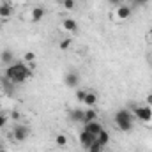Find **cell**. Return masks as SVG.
<instances>
[{
	"label": "cell",
	"mask_w": 152,
	"mask_h": 152,
	"mask_svg": "<svg viewBox=\"0 0 152 152\" xmlns=\"http://www.w3.org/2000/svg\"><path fill=\"white\" fill-rule=\"evenodd\" d=\"M133 108V115L134 118H138L140 122H151L152 120V108L151 106H136V104H131Z\"/></svg>",
	"instance_id": "3"
},
{
	"label": "cell",
	"mask_w": 152,
	"mask_h": 152,
	"mask_svg": "<svg viewBox=\"0 0 152 152\" xmlns=\"http://www.w3.org/2000/svg\"><path fill=\"white\" fill-rule=\"evenodd\" d=\"M0 152H7V151H5V149H4V147H0Z\"/></svg>",
	"instance_id": "30"
},
{
	"label": "cell",
	"mask_w": 152,
	"mask_h": 152,
	"mask_svg": "<svg viewBox=\"0 0 152 152\" xmlns=\"http://www.w3.org/2000/svg\"><path fill=\"white\" fill-rule=\"evenodd\" d=\"M4 76H5L11 83L18 85V83L27 81V80L32 76V69L27 67L23 62H14V64H11V66L5 67V75Z\"/></svg>",
	"instance_id": "1"
},
{
	"label": "cell",
	"mask_w": 152,
	"mask_h": 152,
	"mask_svg": "<svg viewBox=\"0 0 152 152\" xmlns=\"http://www.w3.org/2000/svg\"><path fill=\"white\" fill-rule=\"evenodd\" d=\"M64 83H66L67 87H71V88H76V87L80 85V75H78L76 71L66 73V76H64Z\"/></svg>",
	"instance_id": "6"
},
{
	"label": "cell",
	"mask_w": 152,
	"mask_h": 152,
	"mask_svg": "<svg viewBox=\"0 0 152 152\" xmlns=\"http://www.w3.org/2000/svg\"><path fill=\"white\" fill-rule=\"evenodd\" d=\"M69 118H71V122H83V118H85V110H80V108L71 110V112H69Z\"/></svg>",
	"instance_id": "13"
},
{
	"label": "cell",
	"mask_w": 152,
	"mask_h": 152,
	"mask_svg": "<svg viewBox=\"0 0 152 152\" xmlns=\"http://www.w3.org/2000/svg\"><path fill=\"white\" fill-rule=\"evenodd\" d=\"M80 142H81V145H83L85 149H88V147L96 142V136L90 134L87 129H81V133H80Z\"/></svg>",
	"instance_id": "8"
},
{
	"label": "cell",
	"mask_w": 152,
	"mask_h": 152,
	"mask_svg": "<svg viewBox=\"0 0 152 152\" xmlns=\"http://www.w3.org/2000/svg\"><path fill=\"white\" fill-rule=\"evenodd\" d=\"M96 142L101 145V147H106L108 143H110V133L106 131V129H103L99 134H97V138H96Z\"/></svg>",
	"instance_id": "14"
},
{
	"label": "cell",
	"mask_w": 152,
	"mask_h": 152,
	"mask_svg": "<svg viewBox=\"0 0 152 152\" xmlns=\"http://www.w3.org/2000/svg\"><path fill=\"white\" fill-rule=\"evenodd\" d=\"M92 120H97V112H96V110H92V108H88V110H85L83 124H88V122H92Z\"/></svg>",
	"instance_id": "16"
},
{
	"label": "cell",
	"mask_w": 152,
	"mask_h": 152,
	"mask_svg": "<svg viewBox=\"0 0 152 152\" xmlns=\"http://www.w3.org/2000/svg\"><path fill=\"white\" fill-rule=\"evenodd\" d=\"M147 106H151V108H152V94L147 96Z\"/></svg>",
	"instance_id": "28"
},
{
	"label": "cell",
	"mask_w": 152,
	"mask_h": 152,
	"mask_svg": "<svg viewBox=\"0 0 152 152\" xmlns=\"http://www.w3.org/2000/svg\"><path fill=\"white\" fill-rule=\"evenodd\" d=\"M133 14V9L129 7V5H118V7H115V16H117V20H120V21H124V20H127L129 16Z\"/></svg>",
	"instance_id": "5"
},
{
	"label": "cell",
	"mask_w": 152,
	"mask_h": 152,
	"mask_svg": "<svg viewBox=\"0 0 152 152\" xmlns=\"http://www.w3.org/2000/svg\"><path fill=\"white\" fill-rule=\"evenodd\" d=\"M7 124V115L5 113H0V129H4Z\"/></svg>",
	"instance_id": "25"
},
{
	"label": "cell",
	"mask_w": 152,
	"mask_h": 152,
	"mask_svg": "<svg viewBox=\"0 0 152 152\" xmlns=\"http://www.w3.org/2000/svg\"><path fill=\"white\" fill-rule=\"evenodd\" d=\"M0 83H2V87L5 88V92H7V94H12V85H14V83H11L5 76H2V78H0Z\"/></svg>",
	"instance_id": "18"
},
{
	"label": "cell",
	"mask_w": 152,
	"mask_h": 152,
	"mask_svg": "<svg viewBox=\"0 0 152 152\" xmlns=\"http://www.w3.org/2000/svg\"><path fill=\"white\" fill-rule=\"evenodd\" d=\"M62 7H64L66 11H73L76 7V0H64V2H62Z\"/></svg>",
	"instance_id": "19"
},
{
	"label": "cell",
	"mask_w": 152,
	"mask_h": 152,
	"mask_svg": "<svg viewBox=\"0 0 152 152\" xmlns=\"http://www.w3.org/2000/svg\"><path fill=\"white\" fill-rule=\"evenodd\" d=\"M149 0H133V7H145Z\"/></svg>",
	"instance_id": "24"
},
{
	"label": "cell",
	"mask_w": 152,
	"mask_h": 152,
	"mask_svg": "<svg viewBox=\"0 0 152 152\" xmlns=\"http://www.w3.org/2000/svg\"><path fill=\"white\" fill-rule=\"evenodd\" d=\"M85 96H87V90H81V88H80V90H76V99H78L80 103H83V101H85Z\"/></svg>",
	"instance_id": "23"
},
{
	"label": "cell",
	"mask_w": 152,
	"mask_h": 152,
	"mask_svg": "<svg viewBox=\"0 0 152 152\" xmlns=\"http://www.w3.org/2000/svg\"><path fill=\"white\" fill-rule=\"evenodd\" d=\"M134 115L131 110H127V108H122V110H118L117 113H115V124H117V127L120 129V131H124V133H127V131H131L133 129V118Z\"/></svg>",
	"instance_id": "2"
},
{
	"label": "cell",
	"mask_w": 152,
	"mask_h": 152,
	"mask_svg": "<svg viewBox=\"0 0 152 152\" xmlns=\"http://www.w3.org/2000/svg\"><path fill=\"white\" fill-rule=\"evenodd\" d=\"M62 27L67 32H78V23H76V20H73V18H66L62 21Z\"/></svg>",
	"instance_id": "12"
},
{
	"label": "cell",
	"mask_w": 152,
	"mask_h": 152,
	"mask_svg": "<svg viewBox=\"0 0 152 152\" xmlns=\"http://www.w3.org/2000/svg\"><path fill=\"white\" fill-rule=\"evenodd\" d=\"M44 16H46V9H44V7L37 5V7H34V9H32V14H30V18H32V21H34V23L42 21V18H44Z\"/></svg>",
	"instance_id": "10"
},
{
	"label": "cell",
	"mask_w": 152,
	"mask_h": 152,
	"mask_svg": "<svg viewBox=\"0 0 152 152\" xmlns=\"http://www.w3.org/2000/svg\"><path fill=\"white\" fill-rule=\"evenodd\" d=\"M11 117H12L14 120H18V118H20V112H16V110H14V112L11 113Z\"/></svg>",
	"instance_id": "27"
},
{
	"label": "cell",
	"mask_w": 152,
	"mask_h": 152,
	"mask_svg": "<svg viewBox=\"0 0 152 152\" xmlns=\"http://www.w3.org/2000/svg\"><path fill=\"white\" fill-rule=\"evenodd\" d=\"M88 108H92L96 103H97V94L92 92V90H87V96H85V101H83Z\"/></svg>",
	"instance_id": "15"
},
{
	"label": "cell",
	"mask_w": 152,
	"mask_h": 152,
	"mask_svg": "<svg viewBox=\"0 0 152 152\" xmlns=\"http://www.w3.org/2000/svg\"><path fill=\"white\" fill-rule=\"evenodd\" d=\"M110 2V5H113V7H118V5H122V0H108Z\"/></svg>",
	"instance_id": "26"
},
{
	"label": "cell",
	"mask_w": 152,
	"mask_h": 152,
	"mask_svg": "<svg viewBox=\"0 0 152 152\" xmlns=\"http://www.w3.org/2000/svg\"><path fill=\"white\" fill-rule=\"evenodd\" d=\"M103 151H104V147H101L97 142H94V143L87 149V152H103Z\"/></svg>",
	"instance_id": "20"
},
{
	"label": "cell",
	"mask_w": 152,
	"mask_h": 152,
	"mask_svg": "<svg viewBox=\"0 0 152 152\" xmlns=\"http://www.w3.org/2000/svg\"><path fill=\"white\" fill-rule=\"evenodd\" d=\"M23 58H25V62H28V64H34V60H36V55H34L32 51H27Z\"/></svg>",
	"instance_id": "22"
},
{
	"label": "cell",
	"mask_w": 152,
	"mask_h": 152,
	"mask_svg": "<svg viewBox=\"0 0 152 152\" xmlns=\"http://www.w3.org/2000/svg\"><path fill=\"white\" fill-rule=\"evenodd\" d=\"M30 136V127L28 126H23V124H16L14 126V129H12V138L16 140V142H25L27 138Z\"/></svg>",
	"instance_id": "4"
},
{
	"label": "cell",
	"mask_w": 152,
	"mask_h": 152,
	"mask_svg": "<svg viewBox=\"0 0 152 152\" xmlns=\"http://www.w3.org/2000/svg\"><path fill=\"white\" fill-rule=\"evenodd\" d=\"M73 44V39H62L60 41V50H69Z\"/></svg>",
	"instance_id": "21"
},
{
	"label": "cell",
	"mask_w": 152,
	"mask_h": 152,
	"mask_svg": "<svg viewBox=\"0 0 152 152\" xmlns=\"http://www.w3.org/2000/svg\"><path fill=\"white\" fill-rule=\"evenodd\" d=\"M147 39H149V41H151V42H152V28H151V30H149V34H147Z\"/></svg>",
	"instance_id": "29"
},
{
	"label": "cell",
	"mask_w": 152,
	"mask_h": 152,
	"mask_svg": "<svg viewBox=\"0 0 152 152\" xmlns=\"http://www.w3.org/2000/svg\"><path fill=\"white\" fill-rule=\"evenodd\" d=\"M12 12H14V7H12L9 2H2V4H0V20H2V21H7V20L12 16Z\"/></svg>",
	"instance_id": "7"
},
{
	"label": "cell",
	"mask_w": 152,
	"mask_h": 152,
	"mask_svg": "<svg viewBox=\"0 0 152 152\" xmlns=\"http://www.w3.org/2000/svg\"><path fill=\"white\" fill-rule=\"evenodd\" d=\"M55 143H57L58 147H67L69 140H67V136H66L64 133H58V134L55 136Z\"/></svg>",
	"instance_id": "17"
},
{
	"label": "cell",
	"mask_w": 152,
	"mask_h": 152,
	"mask_svg": "<svg viewBox=\"0 0 152 152\" xmlns=\"http://www.w3.org/2000/svg\"><path fill=\"white\" fill-rule=\"evenodd\" d=\"M0 60H2L5 66H11V64H14V53H12L9 48H5V50L0 53Z\"/></svg>",
	"instance_id": "11"
},
{
	"label": "cell",
	"mask_w": 152,
	"mask_h": 152,
	"mask_svg": "<svg viewBox=\"0 0 152 152\" xmlns=\"http://www.w3.org/2000/svg\"><path fill=\"white\" fill-rule=\"evenodd\" d=\"M60 2H64V0H60Z\"/></svg>",
	"instance_id": "31"
},
{
	"label": "cell",
	"mask_w": 152,
	"mask_h": 152,
	"mask_svg": "<svg viewBox=\"0 0 152 152\" xmlns=\"http://www.w3.org/2000/svg\"><path fill=\"white\" fill-rule=\"evenodd\" d=\"M83 129H87V131H88L90 134H94V136L97 138V134H99V133L103 131V126H101V124H99L97 120H92V122L85 124V127H83Z\"/></svg>",
	"instance_id": "9"
}]
</instances>
